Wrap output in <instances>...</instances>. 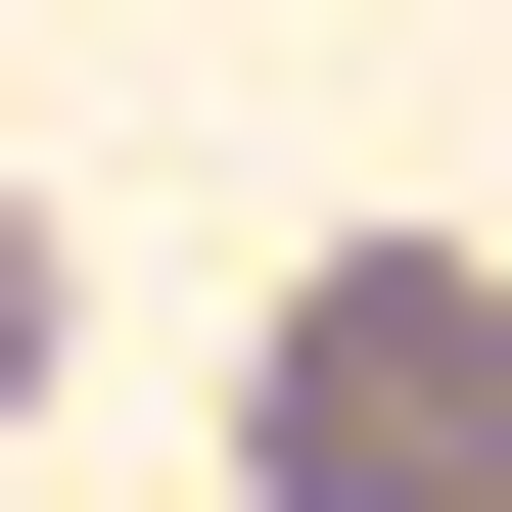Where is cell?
Masks as SVG:
<instances>
[{"label":"cell","instance_id":"1","mask_svg":"<svg viewBox=\"0 0 512 512\" xmlns=\"http://www.w3.org/2000/svg\"><path fill=\"white\" fill-rule=\"evenodd\" d=\"M280 512H512V280L466 233H326L280 280Z\"/></svg>","mask_w":512,"mask_h":512},{"label":"cell","instance_id":"2","mask_svg":"<svg viewBox=\"0 0 512 512\" xmlns=\"http://www.w3.org/2000/svg\"><path fill=\"white\" fill-rule=\"evenodd\" d=\"M0 373H47V187H0Z\"/></svg>","mask_w":512,"mask_h":512}]
</instances>
